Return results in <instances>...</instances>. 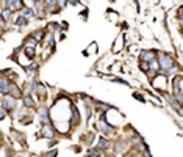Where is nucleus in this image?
I'll return each instance as SVG.
<instances>
[{
	"label": "nucleus",
	"mask_w": 183,
	"mask_h": 157,
	"mask_svg": "<svg viewBox=\"0 0 183 157\" xmlns=\"http://www.w3.org/2000/svg\"><path fill=\"white\" fill-rule=\"evenodd\" d=\"M158 64H160V69L164 72V74H171L175 71V64H174V60L171 57H168V55L161 53L158 57Z\"/></svg>",
	"instance_id": "obj_1"
},
{
	"label": "nucleus",
	"mask_w": 183,
	"mask_h": 157,
	"mask_svg": "<svg viewBox=\"0 0 183 157\" xmlns=\"http://www.w3.org/2000/svg\"><path fill=\"white\" fill-rule=\"evenodd\" d=\"M5 3H6V8L11 11L22 10V0H5Z\"/></svg>",
	"instance_id": "obj_2"
},
{
	"label": "nucleus",
	"mask_w": 183,
	"mask_h": 157,
	"mask_svg": "<svg viewBox=\"0 0 183 157\" xmlns=\"http://www.w3.org/2000/svg\"><path fill=\"white\" fill-rule=\"evenodd\" d=\"M97 127H99V129H100V131H102L103 134H109V132L113 131V127H111V126L105 124V116H103V115H102V118H100V121H99Z\"/></svg>",
	"instance_id": "obj_3"
},
{
	"label": "nucleus",
	"mask_w": 183,
	"mask_h": 157,
	"mask_svg": "<svg viewBox=\"0 0 183 157\" xmlns=\"http://www.w3.org/2000/svg\"><path fill=\"white\" fill-rule=\"evenodd\" d=\"M2 107H3L5 110H13V108L16 107L14 99H13V97H3V101H2Z\"/></svg>",
	"instance_id": "obj_4"
},
{
	"label": "nucleus",
	"mask_w": 183,
	"mask_h": 157,
	"mask_svg": "<svg viewBox=\"0 0 183 157\" xmlns=\"http://www.w3.org/2000/svg\"><path fill=\"white\" fill-rule=\"evenodd\" d=\"M42 135L47 137V138H53V135H55L53 127L49 126V124H44V127H42Z\"/></svg>",
	"instance_id": "obj_5"
},
{
	"label": "nucleus",
	"mask_w": 183,
	"mask_h": 157,
	"mask_svg": "<svg viewBox=\"0 0 183 157\" xmlns=\"http://www.w3.org/2000/svg\"><path fill=\"white\" fill-rule=\"evenodd\" d=\"M141 60L142 61H152L153 60V53L152 52H147V50L141 52Z\"/></svg>",
	"instance_id": "obj_6"
},
{
	"label": "nucleus",
	"mask_w": 183,
	"mask_h": 157,
	"mask_svg": "<svg viewBox=\"0 0 183 157\" xmlns=\"http://www.w3.org/2000/svg\"><path fill=\"white\" fill-rule=\"evenodd\" d=\"M31 46H33V43H28V44L25 46V52H27V55H28L30 58H33V57H34V49L31 47Z\"/></svg>",
	"instance_id": "obj_7"
},
{
	"label": "nucleus",
	"mask_w": 183,
	"mask_h": 157,
	"mask_svg": "<svg viewBox=\"0 0 183 157\" xmlns=\"http://www.w3.org/2000/svg\"><path fill=\"white\" fill-rule=\"evenodd\" d=\"M39 115H41V121H42L44 124H47V123H49V116H47V110H45V108H41V110H39Z\"/></svg>",
	"instance_id": "obj_8"
},
{
	"label": "nucleus",
	"mask_w": 183,
	"mask_h": 157,
	"mask_svg": "<svg viewBox=\"0 0 183 157\" xmlns=\"http://www.w3.org/2000/svg\"><path fill=\"white\" fill-rule=\"evenodd\" d=\"M10 88H11V87L8 85V80L3 77V79H2V93H3V94H6V93H8V90H10Z\"/></svg>",
	"instance_id": "obj_9"
},
{
	"label": "nucleus",
	"mask_w": 183,
	"mask_h": 157,
	"mask_svg": "<svg viewBox=\"0 0 183 157\" xmlns=\"http://www.w3.org/2000/svg\"><path fill=\"white\" fill-rule=\"evenodd\" d=\"M10 91H11V93H13V96H14V97H21V90L17 88L16 85H11Z\"/></svg>",
	"instance_id": "obj_10"
},
{
	"label": "nucleus",
	"mask_w": 183,
	"mask_h": 157,
	"mask_svg": "<svg viewBox=\"0 0 183 157\" xmlns=\"http://www.w3.org/2000/svg\"><path fill=\"white\" fill-rule=\"evenodd\" d=\"M158 68H160V64L155 61V60H152V61H150V69H149V71H150V72H155V71H158Z\"/></svg>",
	"instance_id": "obj_11"
},
{
	"label": "nucleus",
	"mask_w": 183,
	"mask_h": 157,
	"mask_svg": "<svg viewBox=\"0 0 183 157\" xmlns=\"http://www.w3.org/2000/svg\"><path fill=\"white\" fill-rule=\"evenodd\" d=\"M99 146L105 149V148H108V146H109V143H108L106 138H99Z\"/></svg>",
	"instance_id": "obj_12"
},
{
	"label": "nucleus",
	"mask_w": 183,
	"mask_h": 157,
	"mask_svg": "<svg viewBox=\"0 0 183 157\" xmlns=\"http://www.w3.org/2000/svg\"><path fill=\"white\" fill-rule=\"evenodd\" d=\"M22 13H24V16H25V17H33V16H34L33 10H30V8H24Z\"/></svg>",
	"instance_id": "obj_13"
},
{
	"label": "nucleus",
	"mask_w": 183,
	"mask_h": 157,
	"mask_svg": "<svg viewBox=\"0 0 183 157\" xmlns=\"http://www.w3.org/2000/svg\"><path fill=\"white\" fill-rule=\"evenodd\" d=\"M24 102H25L27 107H33V105H34V104H33V99H31L30 96H25V97H24Z\"/></svg>",
	"instance_id": "obj_14"
},
{
	"label": "nucleus",
	"mask_w": 183,
	"mask_h": 157,
	"mask_svg": "<svg viewBox=\"0 0 183 157\" xmlns=\"http://www.w3.org/2000/svg\"><path fill=\"white\" fill-rule=\"evenodd\" d=\"M16 22H17V25H19V27H24V25L27 24V19H25L24 16H21V17H17V21H16Z\"/></svg>",
	"instance_id": "obj_15"
},
{
	"label": "nucleus",
	"mask_w": 183,
	"mask_h": 157,
	"mask_svg": "<svg viewBox=\"0 0 183 157\" xmlns=\"http://www.w3.org/2000/svg\"><path fill=\"white\" fill-rule=\"evenodd\" d=\"M11 13H13V11H11V10H8V8H6V10H3V11H2V19H8Z\"/></svg>",
	"instance_id": "obj_16"
},
{
	"label": "nucleus",
	"mask_w": 183,
	"mask_h": 157,
	"mask_svg": "<svg viewBox=\"0 0 183 157\" xmlns=\"http://www.w3.org/2000/svg\"><path fill=\"white\" fill-rule=\"evenodd\" d=\"M34 69H36V64H30V66H28V68H25V71H27V72H28V74H31V72H33Z\"/></svg>",
	"instance_id": "obj_17"
},
{
	"label": "nucleus",
	"mask_w": 183,
	"mask_h": 157,
	"mask_svg": "<svg viewBox=\"0 0 183 157\" xmlns=\"http://www.w3.org/2000/svg\"><path fill=\"white\" fill-rule=\"evenodd\" d=\"M57 2H58V0H45V3H47L49 6H53L55 3H57Z\"/></svg>",
	"instance_id": "obj_18"
},
{
	"label": "nucleus",
	"mask_w": 183,
	"mask_h": 157,
	"mask_svg": "<svg viewBox=\"0 0 183 157\" xmlns=\"http://www.w3.org/2000/svg\"><path fill=\"white\" fill-rule=\"evenodd\" d=\"M141 69H142V71H145V72L149 71V69H147V63H145V61H142V63H141Z\"/></svg>",
	"instance_id": "obj_19"
},
{
	"label": "nucleus",
	"mask_w": 183,
	"mask_h": 157,
	"mask_svg": "<svg viewBox=\"0 0 183 157\" xmlns=\"http://www.w3.org/2000/svg\"><path fill=\"white\" fill-rule=\"evenodd\" d=\"M58 3H60L61 8H64V6H66V0H58Z\"/></svg>",
	"instance_id": "obj_20"
},
{
	"label": "nucleus",
	"mask_w": 183,
	"mask_h": 157,
	"mask_svg": "<svg viewBox=\"0 0 183 157\" xmlns=\"http://www.w3.org/2000/svg\"><path fill=\"white\" fill-rule=\"evenodd\" d=\"M49 157H57V151H50L49 152Z\"/></svg>",
	"instance_id": "obj_21"
},
{
	"label": "nucleus",
	"mask_w": 183,
	"mask_h": 157,
	"mask_svg": "<svg viewBox=\"0 0 183 157\" xmlns=\"http://www.w3.org/2000/svg\"><path fill=\"white\" fill-rule=\"evenodd\" d=\"M127 157H138V155H136V154H129Z\"/></svg>",
	"instance_id": "obj_22"
},
{
	"label": "nucleus",
	"mask_w": 183,
	"mask_h": 157,
	"mask_svg": "<svg viewBox=\"0 0 183 157\" xmlns=\"http://www.w3.org/2000/svg\"><path fill=\"white\" fill-rule=\"evenodd\" d=\"M69 2H70L72 5H75V0H69Z\"/></svg>",
	"instance_id": "obj_23"
},
{
	"label": "nucleus",
	"mask_w": 183,
	"mask_h": 157,
	"mask_svg": "<svg viewBox=\"0 0 183 157\" xmlns=\"http://www.w3.org/2000/svg\"><path fill=\"white\" fill-rule=\"evenodd\" d=\"M178 112H180V115H183V108H180V110H178Z\"/></svg>",
	"instance_id": "obj_24"
},
{
	"label": "nucleus",
	"mask_w": 183,
	"mask_h": 157,
	"mask_svg": "<svg viewBox=\"0 0 183 157\" xmlns=\"http://www.w3.org/2000/svg\"><path fill=\"white\" fill-rule=\"evenodd\" d=\"M33 2H34V3H38V0H33Z\"/></svg>",
	"instance_id": "obj_25"
}]
</instances>
